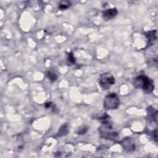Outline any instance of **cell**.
<instances>
[{
  "label": "cell",
  "mask_w": 158,
  "mask_h": 158,
  "mask_svg": "<svg viewBox=\"0 0 158 158\" xmlns=\"http://www.w3.org/2000/svg\"><path fill=\"white\" fill-rule=\"evenodd\" d=\"M133 85L135 88H141L147 93L152 92L154 88V81L145 75H139L133 80Z\"/></svg>",
  "instance_id": "1"
},
{
  "label": "cell",
  "mask_w": 158,
  "mask_h": 158,
  "mask_svg": "<svg viewBox=\"0 0 158 158\" xmlns=\"http://www.w3.org/2000/svg\"><path fill=\"white\" fill-rule=\"evenodd\" d=\"M98 130L101 136L106 139L115 140L118 136V133L114 131L112 123L109 122V120L102 122V124L99 128Z\"/></svg>",
  "instance_id": "2"
},
{
  "label": "cell",
  "mask_w": 158,
  "mask_h": 158,
  "mask_svg": "<svg viewBox=\"0 0 158 158\" xmlns=\"http://www.w3.org/2000/svg\"><path fill=\"white\" fill-rule=\"evenodd\" d=\"M120 104L119 98L115 93H110L104 99V107L107 110L116 109Z\"/></svg>",
  "instance_id": "3"
},
{
  "label": "cell",
  "mask_w": 158,
  "mask_h": 158,
  "mask_svg": "<svg viewBox=\"0 0 158 158\" xmlns=\"http://www.w3.org/2000/svg\"><path fill=\"white\" fill-rule=\"evenodd\" d=\"M99 85L104 90L108 89L115 83V78L110 73H104L99 78Z\"/></svg>",
  "instance_id": "4"
},
{
  "label": "cell",
  "mask_w": 158,
  "mask_h": 158,
  "mask_svg": "<svg viewBox=\"0 0 158 158\" xmlns=\"http://www.w3.org/2000/svg\"><path fill=\"white\" fill-rule=\"evenodd\" d=\"M120 144L122 148L127 151H133L135 149V144L133 138L127 137L122 140Z\"/></svg>",
  "instance_id": "5"
},
{
  "label": "cell",
  "mask_w": 158,
  "mask_h": 158,
  "mask_svg": "<svg viewBox=\"0 0 158 158\" xmlns=\"http://www.w3.org/2000/svg\"><path fill=\"white\" fill-rule=\"evenodd\" d=\"M118 13L117 10L115 8H112L107 9L102 12V18L105 20H109L115 17Z\"/></svg>",
  "instance_id": "6"
},
{
  "label": "cell",
  "mask_w": 158,
  "mask_h": 158,
  "mask_svg": "<svg viewBox=\"0 0 158 158\" xmlns=\"http://www.w3.org/2000/svg\"><path fill=\"white\" fill-rule=\"evenodd\" d=\"M148 40V44H152L153 41L156 40V39L157 38V36H156V30H154V31H148L147 33H146L145 34Z\"/></svg>",
  "instance_id": "7"
},
{
  "label": "cell",
  "mask_w": 158,
  "mask_h": 158,
  "mask_svg": "<svg viewBox=\"0 0 158 158\" xmlns=\"http://www.w3.org/2000/svg\"><path fill=\"white\" fill-rule=\"evenodd\" d=\"M68 133V126L67 124L63 125L61 126V127L59 128V131L57 133V136H61L66 135Z\"/></svg>",
  "instance_id": "8"
},
{
  "label": "cell",
  "mask_w": 158,
  "mask_h": 158,
  "mask_svg": "<svg viewBox=\"0 0 158 158\" xmlns=\"http://www.w3.org/2000/svg\"><path fill=\"white\" fill-rule=\"evenodd\" d=\"M70 4V2L69 1H60L59 4V9L60 10H65L69 8Z\"/></svg>",
  "instance_id": "9"
},
{
  "label": "cell",
  "mask_w": 158,
  "mask_h": 158,
  "mask_svg": "<svg viewBox=\"0 0 158 158\" xmlns=\"http://www.w3.org/2000/svg\"><path fill=\"white\" fill-rule=\"evenodd\" d=\"M46 76L52 82L55 81L57 78V75L55 73H53V72H50V71H48V72H46Z\"/></svg>",
  "instance_id": "10"
},
{
  "label": "cell",
  "mask_w": 158,
  "mask_h": 158,
  "mask_svg": "<svg viewBox=\"0 0 158 158\" xmlns=\"http://www.w3.org/2000/svg\"><path fill=\"white\" fill-rule=\"evenodd\" d=\"M67 59L71 63H74L75 62V58H74V57H73V54L72 53L69 54L68 59Z\"/></svg>",
  "instance_id": "11"
}]
</instances>
